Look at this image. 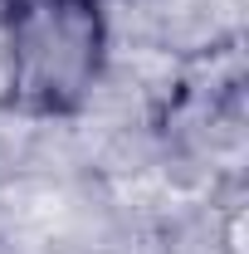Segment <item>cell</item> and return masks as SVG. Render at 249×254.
I'll use <instances>...</instances> for the list:
<instances>
[{
    "instance_id": "2",
    "label": "cell",
    "mask_w": 249,
    "mask_h": 254,
    "mask_svg": "<svg viewBox=\"0 0 249 254\" xmlns=\"http://www.w3.org/2000/svg\"><path fill=\"white\" fill-rule=\"evenodd\" d=\"M0 108H10V44H5V20H0Z\"/></svg>"
},
{
    "instance_id": "1",
    "label": "cell",
    "mask_w": 249,
    "mask_h": 254,
    "mask_svg": "<svg viewBox=\"0 0 249 254\" xmlns=\"http://www.w3.org/2000/svg\"><path fill=\"white\" fill-rule=\"evenodd\" d=\"M10 44V113L68 118L108 64L103 0H0Z\"/></svg>"
}]
</instances>
